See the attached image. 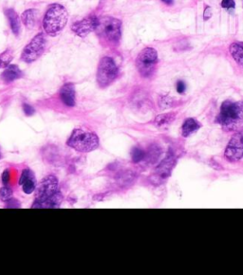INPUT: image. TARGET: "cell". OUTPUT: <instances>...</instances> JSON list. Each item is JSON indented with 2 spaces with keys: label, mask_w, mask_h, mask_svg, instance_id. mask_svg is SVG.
Masks as SVG:
<instances>
[{
  "label": "cell",
  "mask_w": 243,
  "mask_h": 275,
  "mask_svg": "<svg viewBox=\"0 0 243 275\" xmlns=\"http://www.w3.org/2000/svg\"><path fill=\"white\" fill-rule=\"evenodd\" d=\"M62 201L63 195L58 189V179L53 175H49L40 181L37 187L36 200L31 208H59Z\"/></svg>",
  "instance_id": "obj_1"
},
{
  "label": "cell",
  "mask_w": 243,
  "mask_h": 275,
  "mask_svg": "<svg viewBox=\"0 0 243 275\" xmlns=\"http://www.w3.org/2000/svg\"><path fill=\"white\" fill-rule=\"evenodd\" d=\"M68 19L66 8L60 4H52L48 8L43 18V29L50 36L58 35L65 29Z\"/></svg>",
  "instance_id": "obj_2"
},
{
  "label": "cell",
  "mask_w": 243,
  "mask_h": 275,
  "mask_svg": "<svg viewBox=\"0 0 243 275\" xmlns=\"http://www.w3.org/2000/svg\"><path fill=\"white\" fill-rule=\"evenodd\" d=\"M217 122L228 130H234L243 124V102L227 100L221 104Z\"/></svg>",
  "instance_id": "obj_3"
},
{
  "label": "cell",
  "mask_w": 243,
  "mask_h": 275,
  "mask_svg": "<svg viewBox=\"0 0 243 275\" xmlns=\"http://www.w3.org/2000/svg\"><path fill=\"white\" fill-rule=\"evenodd\" d=\"M70 147L82 153H88L98 148L99 139L97 135L83 129H74L67 140Z\"/></svg>",
  "instance_id": "obj_4"
},
{
  "label": "cell",
  "mask_w": 243,
  "mask_h": 275,
  "mask_svg": "<svg viewBox=\"0 0 243 275\" xmlns=\"http://www.w3.org/2000/svg\"><path fill=\"white\" fill-rule=\"evenodd\" d=\"M122 23L116 18L106 16L98 18L95 31L101 37L110 42H117L121 37Z\"/></svg>",
  "instance_id": "obj_5"
},
{
  "label": "cell",
  "mask_w": 243,
  "mask_h": 275,
  "mask_svg": "<svg viewBox=\"0 0 243 275\" xmlns=\"http://www.w3.org/2000/svg\"><path fill=\"white\" fill-rule=\"evenodd\" d=\"M119 69L114 60L103 57L100 61L97 69V83L100 88L105 89L115 81L118 77Z\"/></svg>",
  "instance_id": "obj_6"
},
{
  "label": "cell",
  "mask_w": 243,
  "mask_h": 275,
  "mask_svg": "<svg viewBox=\"0 0 243 275\" xmlns=\"http://www.w3.org/2000/svg\"><path fill=\"white\" fill-rule=\"evenodd\" d=\"M158 63V53L152 48H146L136 59V67L143 77H150L155 72Z\"/></svg>",
  "instance_id": "obj_7"
},
{
  "label": "cell",
  "mask_w": 243,
  "mask_h": 275,
  "mask_svg": "<svg viewBox=\"0 0 243 275\" xmlns=\"http://www.w3.org/2000/svg\"><path fill=\"white\" fill-rule=\"evenodd\" d=\"M47 45V39L43 33H38L24 48L21 53V59L25 63L36 62L44 53Z\"/></svg>",
  "instance_id": "obj_8"
},
{
  "label": "cell",
  "mask_w": 243,
  "mask_h": 275,
  "mask_svg": "<svg viewBox=\"0 0 243 275\" xmlns=\"http://www.w3.org/2000/svg\"><path fill=\"white\" fill-rule=\"evenodd\" d=\"M224 155L230 162H237L243 158V134L237 133L232 137L225 149Z\"/></svg>",
  "instance_id": "obj_9"
},
{
  "label": "cell",
  "mask_w": 243,
  "mask_h": 275,
  "mask_svg": "<svg viewBox=\"0 0 243 275\" xmlns=\"http://www.w3.org/2000/svg\"><path fill=\"white\" fill-rule=\"evenodd\" d=\"M98 24V18L94 15H90L80 21L74 23L72 26V30L79 37H86L91 31L96 30Z\"/></svg>",
  "instance_id": "obj_10"
},
{
  "label": "cell",
  "mask_w": 243,
  "mask_h": 275,
  "mask_svg": "<svg viewBox=\"0 0 243 275\" xmlns=\"http://www.w3.org/2000/svg\"><path fill=\"white\" fill-rule=\"evenodd\" d=\"M175 164H176L175 156L172 153H168L163 159L162 163L157 167L155 175L161 179H166L167 177H169Z\"/></svg>",
  "instance_id": "obj_11"
},
{
  "label": "cell",
  "mask_w": 243,
  "mask_h": 275,
  "mask_svg": "<svg viewBox=\"0 0 243 275\" xmlns=\"http://www.w3.org/2000/svg\"><path fill=\"white\" fill-rule=\"evenodd\" d=\"M19 184L22 188V191L27 194L33 193L37 189V180L33 172L30 169L23 170L19 179Z\"/></svg>",
  "instance_id": "obj_12"
},
{
  "label": "cell",
  "mask_w": 243,
  "mask_h": 275,
  "mask_svg": "<svg viewBox=\"0 0 243 275\" xmlns=\"http://www.w3.org/2000/svg\"><path fill=\"white\" fill-rule=\"evenodd\" d=\"M75 88L74 84L66 83L60 90V97L66 106L74 107L75 105Z\"/></svg>",
  "instance_id": "obj_13"
},
{
  "label": "cell",
  "mask_w": 243,
  "mask_h": 275,
  "mask_svg": "<svg viewBox=\"0 0 243 275\" xmlns=\"http://www.w3.org/2000/svg\"><path fill=\"white\" fill-rule=\"evenodd\" d=\"M5 15L7 16L13 33L15 34V36H18L20 33V30H21V23H20V18L17 15V13L14 9L9 8V9L5 10Z\"/></svg>",
  "instance_id": "obj_14"
},
{
  "label": "cell",
  "mask_w": 243,
  "mask_h": 275,
  "mask_svg": "<svg viewBox=\"0 0 243 275\" xmlns=\"http://www.w3.org/2000/svg\"><path fill=\"white\" fill-rule=\"evenodd\" d=\"M23 72L16 65H9L2 73V80L5 83H12L21 78Z\"/></svg>",
  "instance_id": "obj_15"
},
{
  "label": "cell",
  "mask_w": 243,
  "mask_h": 275,
  "mask_svg": "<svg viewBox=\"0 0 243 275\" xmlns=\"http://www.w3.org/2000/svg\"><path fill=\"white\" fill-rule=\"evenodd\" d=\"M37 10L29 9L26 10L21 15V20L27 30H32L34 28L37 21Z\"/></svg>",
  "instance_id": "obj_16"
},
{
  "label": "cell",
  "mask_w": 243,
  "mask_h": 275,
  "mask_svg": "<svg viewBox=\"0 0 243 275\" xmlns=\"http://www.w3.org/2000/svg\"><path fill=\"white\" fill-rule=\"evenodd\" d=\"M200 127H201V125L199 124L197 120L192 119V118L185 120V122H184V125H183V127H182L183 136L185 137V138L189 137L190 135L195 133L196 131H198Z\"/></svg>",
  "instance_id": "obj_17"
},
{
  "label": "cell",
  "mask_w": 243,
  "mask_h": 275,
  "mask_svg": "<svg viewBox=\"0 0 243 275\" xmlns=\"http://www.w3.org/2000/svg\"><path fill=\"white\" fill-rule=\"evenodd\" d=\"M229 51L236 63L243 67V44L233 43L230 46Z\"/></svg>",
  "instance_id": "obj_18"
},
{
  "label": "cell",
  "mask_w": 243,
  "mask_h": 275,
  "mask_svg": "<svg viewBox=\"0 0 243 275\" xmlns=\"http://www.w3.org/2000/svg\"><path fill=\"white\" fill-rule=\"evenodd\" d=\"M175 118H176V115L174 113H166V114L159 115L155 119V126L158 127H165L171 124Z\"/></svg>",
  "instance_id": "obj_19"
},
{
  "label": "cell",
  "mask_w": 243,
  "mask_h": 275,
  "mask_svg": "<svg viewBox=\"0 0 243 275\" xmlns=\"http://www.w3.org/2000/svg\"><path fill=\"white\" fill-rule=\"evenodd\" d=\"M14 55L12 50L8 49L0 54V68H6L13 61Z\"/></svg>",
  "instance_id": "obj_20"
},
{
  "label": "cell",
  "mask_w": 243,
  "mask_h": 275,
  "mask_svg": "<svg viewBox=\"0 0 243 275\" xmlns=\"http://www.w3.org/2000/svg\"><path fill=\"white\" fill-rule=\"evenodd\" d=\"M146 155H147V153L143 149L140 147H134L132 149V152H131L133 163H135V164L141 163L142 161L146 160Z\"/></svg>",
  "instance_id": "obj_21"
},
{
  "label": "cell",
  "mask_w": 243,
  "mask_h": 275,
  "mask_svg": "<svg viewBox=\"0 0 243 275\" xmlns=\"http://www.w3.org/2000/svg\"><path fill=\"white\" fill-rule=\"evenodd\" d=\"M13 197V190L8 187V186H3L2 188H0V200L4 202L11 201Z\"/></svg>",
  "instance_id": "obj_22"
},
{
  "label": "cell",
  "mask_w": 243,
  "mask_h": 275,
  "mask_svg": "<svg viewBox=\"0 0 243 275\" xmlns=\"http://www.w3.org/2000/svg\"><path fill=\"white\" fill-rule=\"evenodd\" d=\"M236 6L235 0H222L221 1V7L224 9H234Z\"/></svg>",
  "instance_id": "obj_23"
},
{
  "label": "cell",
  "mask_w": 243,
  "mask_h": 275,
  "mask_svg": "<svg viewBox=\"0 0 243 275\" xmlns=\"http://www.w3.org/2000/svg\"><path fill=\"white\" fill-rule=\"evenodd\" d=\"M23 111L27 116H31V115H33V113L36 112V110L30 104H23Z\"/></svg>",
  "instance_id": "obj_24"
},
{
  "label": "cell",
  "mask_w": 243,
  "mask_h": 275,
  "mask_svg": "<svg viewBox=\"0 0 243 275\" xmlns=\"http://www.w3.org/2000/svg\"><path fill=\"white\" fill-rule=\"evenodd\" d=\"M2 181L4 185H8V183L10 182V172L9 170H5L2 174Z\"/></svg>",
  "instance_id": "obj_25"
},
{
  "label": "cell",
  "mask_w": 243,
  "mask_h": 275,
  "mask_svg": "<svg viewBox=\"0 0 243 275\" xmlns=\"http://www.w3.org/2000/svg\"><path fill=\"white\" fill-rule=\"evenodd\" d=\"M186 89V86L183 81H178L177 91L179 93H184V90Z\"/></svg>",
  "instance_id": "obj_26"
},
{
  "label": "cell",
  "mask_w": 243,
  "mask_h": 275,
  "mask_svg": "<svg viewBox=\"0 0 243 275\" xmlns=\"http://www.w3.org/2000/svg\"><path fill=\"white\" fill-rule=\"evenodd\" d=\"M212 16V9L210 7H207L204 12V20H208Z\"/></svg>",
  "instance_id": "obj_27"
},
{
  "label": "cell",
  "mask_w": 243,
  "mask_h": 275,
  "mask_svg": "<svg viewBox=\"0 0 243 275\" xmlns=\"http://www.w3.org/2000/svg\"><path fill=\"white\" fill-rule=\"evenodd\" d=\"M163 3L167 4V5H172L173 4V0H162Z\"/></svg>",
  "instance_id": "obj_28"
},
{
  "label": "cell",
  "mask_w": 243,
  "mask_h": 275,
  "mask_svg": "<svg viewBox=\"0 0 243 275\" xmlns=\"http://www.w3.org/2000/svg\"><path fill=\"white\" fill-rule=\"evenodd\" d=\"M1 156H1V152H0V160H1Z\"/></svg>",
  "instance_id": "obj_29"
}]
</instances>
